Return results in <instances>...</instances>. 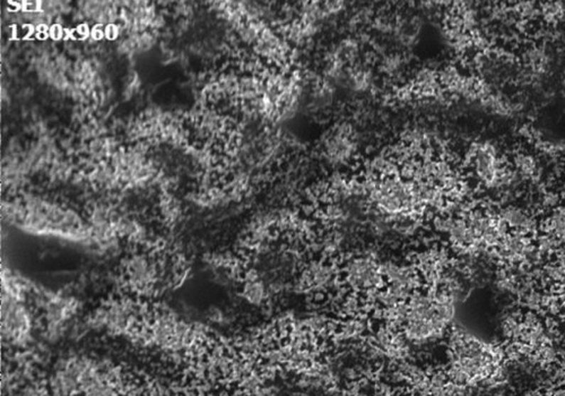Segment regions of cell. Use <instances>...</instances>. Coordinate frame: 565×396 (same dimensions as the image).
I'll return each mask as SVG.
<instances>
[{
	"instance_id": "8",
	"label": "cell",
	"mask_w": 565,
	"mask_h": 396,
	"mask_svg": "<svg viewBox=\"0 0 565 396\" xmlns=\"http://www.w3.org/2000/svg\"><path fill=\"white\" fill-rule=\"evenodd\" d=\"M298 281V290L325 294L336 290L339 281L342 280L339 267L329 259H317L304 266Z\"/></svg>"
},
{
	"instance_id": "7",
	"label": "cell",
	"mask_w": 565,
	"mask_h": 396,
	"mask_svg": "<svg viewBox=\"0 0 565 396\" xmlns=\"http://www.w3.org/2000/svg\"><path fill=\"white\" fill-rule=\"evenodd\" d=\"M357 150L355 132L348 122L337 124L323 139L321 152L331 166H343L350 162Z\"/></svg>"
},
{
	"instance_id": "12",
	"label": "cell",
	"mask_w": 565,
	"mask_h": 396,
	"mask_svg": "<svg viewBox=\"0 0 565 396\" xmlns=\"http://www.w3.org/2000/svg\"><path fill=\"white\" fill-rule=\"evenodd\" d=\"M36 286L23 275L4 267L1 271V294L21 301L28 302L33 296Z\"/></svg>"
},
{
	"instance_id": "13",
	"label": "cell",
	"mask_w": 565,
	"mask_h": 396,
	"mask_svg": "<svg viewBox=\"0 0 565 396\" xmlns=\"http://www.w3.org/2000/svg\"><path fill=\"white\" fill-rule=\"evenodd\" d=\"M375 76L372 68L365 63H356L348 67L343 86L350 91L364 95L375 87Z\"/></svg>"
},
{
	"instance_id": "15",
	"label": "cell",
	"mask_w": 565,
	"mask_h": 396,
	"mask_svg": "<svg viewBox=\"0 0 565 396\" xmlns=\"http://www.w3.org/2000/svg\"><path fill=\"white\" fill-rule=\"evenodd\" d=\"M499 213L502 220L509 228V230L513 231V232L524 233L528 236H530V233L534 231L535 222L532 221V218L521 208L509 206V208H502Z\"/></svg>"
},
{
	"instance_id": "14",
	"label": "cell",
	"mask_w": 565,
	"mask_h": 396,
	"mask_svg": "<svg viewBox=\"0 0 565 396\" xmlns=\"http://www.w3.org/2000/svg\"><path fill=\"white\" fill-rule=\"evenodd\" d=\"M241 296L249 305L260 307L265 305L271 294L267 283L260 277L258 271H251L246 275L241 289Z\"/></svg>"
},
{
	"instance_id": "25",
	"label": "cell",
	"mask_w": 565,
	"mask_h": 396,
	"mask_svg": "<svg viewBox=\"0 0 565 396\" xmlns=\"http://www.w3.org/2000/svg\"><path fill=\"white\" fill-rule=\"evenodd\" d=\"M524 396H544V394L537 390H532V391L526 392Z\"/></svg>"
},
{
	"instance_id": "22",
	"label": "cell",
	"mask_w": 565,
	"mask_h": 396,
	"mask_svg": "<svg viewBox=\"0 0 565 396\" xmlns=\"http://www.w3.org/2000/svg\"><path fill=\"white\" fill-rule=\"evenodd\" d=\"M15 396H53L48 385H40L38 382H32L23 386Z\"/></svg>"
},
{
	"instance_id": "1",
	"label": "cell",
	"mask_w": 565,
	"mask_h": 396,
	"mask_svg": "<svg viewBox=\"0 0 565 396\" xmlns=\"http://www.w3.org/2000/svg\"><path fill=\"white\" fill-rule=\"evenodd\" d=\"M459 298L440 286L415 291L407 300V317L400 331L409 346L421 348L443 338L455 319Z\"/></svg>"
},
{
	"instance_id": "20",
	"label": "cell",
	"mask_w": 565,
	"mask_h": 396,
	"mask_svg": "<svg viewBox=\"0 0 565 396\" xmlns=\"http://www.w3.org/2000/svg\"><path fill=\"white\" fill-rule=\"evenodd\" d=\"M515 164H516L517 170L520 172L521 175L532 176L537 170L536 162L532 156H526V154H519L515 159Z\"/></svg>"
},
{
	"instance_id": "17",
	"label": "cell",
	"mask_w": 565,
	"mask_h": 396,
	"mask_svg": "<svg viewBox=\"0 0 565 396\" xmlns=\"http://www.w3.org/2000/svg\"><path fill=\"white\" fill-rule=\"evenodd\" d=\"M337 330H338L339 338L345 341H350V340L360 338L363 334L365 324L360 319V316L345 317L344 321H342V323L337 327Z\"/></svg>"
},
{
	"instance_id": "23",
	"label": "cell",
	"mask_w": 565,
	"mask_h": 396,
	"mask_svg": "<svg viewBox=\"0 0 565 396\" xmlns=\"http://www.w3.org/2000/svg\"><path fill=\"white\" fill-rule=\"evenodd\" d=\"M555 382L560 386H565V361L561 363V366L555 371Z\"/></svg>"
},
{
	"instance_id": "2",
	"label": "cell",
	"mask_w": 565,
	"mask_h": 396,
	"mask_svg": "<svg viewBox=\"0 0 565 396\" xmlns=\"http://www.w3.org/2000/svg\"><path fill=\"white\" fill-rule=\"evenodd\" d=\"M146 341L162 351L181 353L193 349L203 338V330L171 309H158L149 317Z\"/></svg>"
},
{
	"instance_id": "11",
	"label": "cell",
	"mask_w": 565,
	"mask_h": 396,
	"mask_svg": "<svg viewBox=\"0 0 565 396\" xmlns=\"http://www.w3.org/2000/svg\"><path fill=\"white\" fill-rule=\"evenodd\" d=\"M534 250L535 247L530 236L510 231L500 241V244L494 248L493 252L502 261L517 264L526 261Z\"/></svg>"
},
{
	"instance_id": "19",
	"label": "cell",
	"mask_w": 565,
	"mask_h": 396,
	"mask_svg": "<svg viewBox=\"0 0 565 396\" xmlns=\"http://www.w3.org/2000/svg\"><path fill=\"white\" fill-rule=\"evenodd\" d=\"M544 274H545L546 280L554 286L565 284V265L562 262L546 266Z\"/></svg>"
},
{
	"instance_id": "9",
	"label": "cell",
	"mask_w": 565,
	"mask_h": 396,
	"mask_svg": "<svg viewBox=\"0 0 565 396\" xmlns=\"http://www.w3.org/2000/svg\"><path fill=\"white\" fill-rule=\"evenodd\" d=\"M124 282L136 296H151L161 282L160 269L152 259L144 256L133 258L124 269Z\"/></svg>"
},
{
	"instance_id": "16",
	"label": "cell",
	"mask_w": 565,
	"mask_h": 396,
	"mask_svg": "<svg viewBox=\"0 0 565 396\" xmlns=\"http://www.w3.org/2000/svg\"><path fill=\"white\" fill-rule=\"evenodd\" d=\"M438 87V73L430 68H423L414 77L411 92L419 97H429L436 95Z\"/></svg>"
},
{
	"instance_id": "21",
	"label": "cell",
	"mask_w": 565,
	"mask_h": 396,
	"mask_svg": "<svg viewBox=\"0 0 565 396\" xmlns=\"http://www.w3.org/2000/svg\"><path fill=\"white\" fill-rule=\"evenodd\" d=\"M542 13L546 20L559 21L565 15V7L561 3H549L542 7Z\"/></svg>"
},
{
	"instance_id": "3",
	"label": "cell",
	"mask_w": 565,
	"mask_h": 396,
	"mask_svg": "<svg viewBox=\"0 0 565 396\" xmlns=\"http://www.w3.org/2000/svg\"><path fill=\"white\" fill-rule=\"evenodd\" d=\"M30 305L41 311L45 336L49 342L58 341L66 334L80 309V301L75 296L39 287L34 290Z\"/></svg>"
},
{
	"instance_id": "18",
	"label": "cell",
	"mask_w": 565,
	"mask_h": 396,
	"mask_svg": "<svg viewBox=\"0 0 565 396\" xmlns=\"http://www.w3.org/2000/svg\"><path fill=\"white\" fill-rule=\"evenodd\" d=\"M406 59L404 55L399 53H388L382 55L380 67L382 72L387 75L396 77L402 75L405 70Z\"/></svg>"
},
{
	"instance_id": "24",
	"label": "cell",
	"mask_w": 565,
	"mask_h": 396,
	"mask_svg": "<svg viewBox=\"0 0 565 396\" xmlns=\"http://www.w3.org/2000/svg\"><path fill=\"white\" fill-rule=\"evenodd\" d=\"M549 396H565V386H560V387L556 388Z\"/></svg>"
},
{
	"instance_id": "10",
	"label": "cell",
	"mask_w": 565,
	"mask_h": 396,
	"mask_svg": "<svg viewBox=\"0 0 565 396\" xmlns=\"http://www.w3.org/2000/svg\"><path fill=\"white\" fill-rule=\"evenodd\" d=\"M472 160L477 177L490 188H499L500 176L505 168L497 147L490 141H480L472 151Z\"/></svg>"
},
{
	"instance_id": "6",
	"label": "cell",
	"mask_w": 565,
	"mask_h": 396,
	"mask_svg": "<svg viewBox=\"0 0 565 396\" xmlns=\"http://www.w3.org/2000/svg\"><path fill=\"white\" fill-rule=\"evenodd\" d=\"M143 317L141 306L133 298H114L94 311L89 325L112 336H127L141 326Z\"/></svg>"
},
{
	"instance_id": "5",
	"label": "cell",
	"mask_w": 565,
	"mask_h": 396,
	"mask_svg": "<svg viewBox=\"0 0 565 396\" xmlns=\"http://www.w3.org/2000/svg\"><path fill=\"white\" fill-rule=\"evenodd\" d=\"M1 336L13 349L24 350L33 342L36 317L28 302L1 294Z\"/></svg>"
},
{
	"instance_id": "4",
	"label": "cell",
	"mask_w": 565,
	"mask_h": 396,
	"mask_svg": "<svg viewBox=\"0 0 565 396\" xmlns=\"http://www.w3.org/2000/svg\"><path fill=\"white\" fill-rule=\"evenodd\" d=\"M381 262L378 254L373 250L350 255L339 267L340 280L350 292L371 296L386 286Z\"/></svg>"
}]
</instances>
